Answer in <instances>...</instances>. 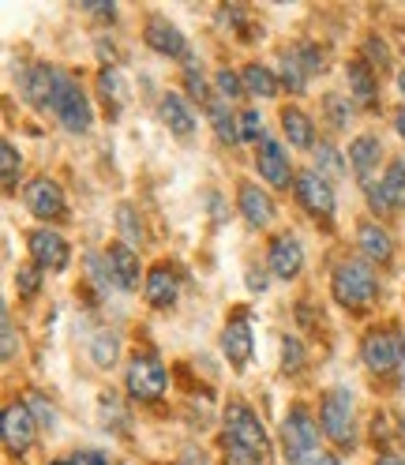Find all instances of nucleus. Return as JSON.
Listing matches in <instances>:
<instances>
[{
    "mask_svg": "<svg viewBox=\"0 0 405 465\" xmlns=\"http://www.w3.org/2000/svg\"><path fill=\"white\" fill-rule=\"evenodd\" d=\"M331 293L341 308H368L375 297H380V278H375L371 267L361 263V259H345V263L334 267Z\"/></svg>",
    "mask_w": 405,
    "mask_h": 465,
    "instance_id": "nucleus-1",
    "label": "nucleus"
},
{
    "mask_svg": "<svg viewBox=\"0 0 405 465\" xmlns=\"http://www.w3.org/2000/svg\"><path fill=\"white\" fill-rule=\"evenodd\" d=\"M222 420H225V440H229V443L244 447V450H248V454H255L259 461H263V458L271 454V440H267V431H263L259 417L248 410L244 401H229V405H225V413H222Z\"/></svg>",
    "mask_w": 405,
    "mask_h": 465,
    "instance_id": "nucleus-2",
    "label": "nucleus"
},
{
    "mask_svg": "<svg viewBox=\"0 0 405 465\" xmlns=\"http://www.w3.org/2000/svg\"><path fill=\"white\" fill-rule=\"evenodd\" d=\"M53 116L61 121L68 132L83 135V132H91V121H94V113H91V102H86L83 94V86L61 72V79H56V94H53Z\"/></svg>",
    "mask_w": 405,
    "mask_h": 465,
    "instance_id": "nucleus-3",
    "label": "nucleus"
},
{
    "mask_svg": "<svg viewBox=\"0 0 405 465\" xmlns=\"http://www.w3.org/2000/svg\"><path fill=\"white\" fill-rule=\"evenodd\" d=\"M401 349L405 338L394 331H368L364 345H361V357L375 375H394L398 380V368H401Z\"/></svg>",
    "mask_w": 405,
    "mask_h": 465,
    "instance_id": "nucleus-4",
    "label": "nucleus"
},
{
    "mask_svg": "<svg viewBox=\"0 0 405 465\" xmlns=\"http://www.w3.org/2000/svg\"><path fill=\"white\" fill-rule=\"evenodd\" d=\"M124 383H128V394L135 401H154L165 391V364L154 353H135L128 364Z\"/></svg>",
    "mask_w": 405,
    "mask_h": 465,
    "instance_id": "nucleus-5",
    "label": "nucleus"
},
{
    "mask_svg": "<svg viewBox=\"0 0 405 465\" xmlns=\"http://www.w3.org/2000/svg\"><path fill=\"white\" fill-rule=\"evenodd\" d=\"M320 424L327 431V440H334L338 447H350L353 443V394L331 391L320 405Z\"/></svg>",
    "mask_w": 405,
    "mask_h": 465,
    "instance_id": "nucleus-6",
    "label": "nucleus"
},
{
    "mask_svg": "<svg viewBox=\"0 0 405 465\" xmlns=\"http://www.w3.org/2000/svg\"><path fill=\"white\" fill-rule=\"evenodd\" d=\"M23 199H26V211H31L35 218H42V222H64L68 218L64 192H61V184L49 181V177H38V181L26 184Z\"/></svg>",
    "mask_w": 405,
    "mask_h": 465,
    "instance_id": "nucleus-7",
    "label": "nucleus"
},
{
    "mask_svg": "<svg viewBox=\"0 0 405 465\" xmlns=\"http://www.w3.org/2000/svg\"><path fill=\"white\" fill-rule=\"evenodd\" d=\"M282 435H285L289 461H297V458H304L311 450H320V447H315V440H320V428H315V420H311V413L304 410V405H293V410L285 413Z\"/></svg>",
    "mask_w": 405,
    "mask_h": 465,
    "instance_id": "nucleus-8",
    "label": "nucleus"
},
{
    "mask_svg": "<svg viewBox=\"0 0 405 465\" xmlns=\"http://www.w3.org/2000/svg\"><path fill=\"white\" fill-rule=\"evenodd\" d=\"M26 248H31V259H35V267L42 271H64L68 267V241L61 237V232H53V229H35L31 237H26Z\"/></svg>",
    "mask_w": 405,
    "mask_h": 465,
    "instance_id": "nucleus-9",
    "label": "nucleus"
},
{
    "mask_svg": "<svg viewBox=\"0 0 405 465\" xmlns=\"http://www.w3.org/2000/svg\"><path fill=\"white\" fill-rule=\"evenodd\" d=\"M297 199L304 203V211L315 218H331L334 214V188L323 181V173L304 169L297 173Z\"/></svg>",
    "mask_w": 405,
    "mask_h": 465,
    "instance_id": "nucleus-10",
    "label": "nucleus"
},
{
    "mask_svg": "<svg viewBox=\"0 0 405 465\" xmlns=\"http://www.w3.org/2000/svg\"><path fill=\"white\" fill-rule=\"evenodd\" d=\"M35 428H38V417L31 413V405L12 401L5 410V424H0V431H5V447L12 454H23L26 447L35 443Z\"/></svg>",
    "mask_w": 405,
    "mask_h": 465,
    "instance_id": "nucleus-11",
    "label": "nucleus"
},
{
    "mask_svg": "<svg viewBox=\"0 0 405 465\" xmlns=\"http://www.w3.org/2000/svg\"><path fill=\"white\" fill-rule=\"evenodd\" d=\"M56 79L61 72L49 68V64H31L23 72V94L31 105H38L42 113H53V94H56Z\"/></svg>",
    "mask_w": 405,
    "mask_h": 465,
    "instance_id": "nucleus-12",
    "label": "nucleus"
},
{
    "mask_svg": "<svg viewBox=\"0 0 405 465\" xmlns=\"http://www.w3.org/2000/svg\"><path fill=\"white\" fill-rule=\"evenodd\" d=\"M252 349H255V338H252V323L248 315H237L225 323V334H222V353L229 357V364L244 368L252 361Z\"/></svg>",
    "mask_w": 405,
    "mask_h": 465,
    "instance_id": "nucleus-13",
    "label": "nucleus"
},
{
    "mask_svg": "<svg viewBox=\"0 0 405 465\" xmlns=\"http://www.w3.org/2000/svg\"><path fill=\"white\" fill-rule=\"evenodd\" d=\"M147 45L154 49V53H162V56H188V42H184V35L173 26L169 19H162V15H151L147 19Z\"/></svg>",
    "mask_w": 405,
    "mask_h": 465,
    "instance_id": "nucleus-14",
    "label": "nucleus"
},
{
    "mask_svg": "<svg viewBox=\"0 0 405 465\" xmlns=\"http://www.w3.org/2000/svg\"><path fill=\"white\" fill-rule=\"evenodd\" d=\"M301 267H304V248H301V241L297 237H278L274 244H271V271L278 274V278H297L301 274Z\"/></svg>",
    "mask_w": 405,
    "mask_h": 465,
    "instance_id": "nucleus-15",
    "label": "nucleus"
},
{
    "mask_svg": "<svg viewBox=\"0 0 405 465\" xmlns=\"http://www.w3.org/2000/svg\"><path fill=\"white\" fill-rule=\"evenodd\" d=\"M237 199H241V214H244L248 225L263 229V225L274 222V203H271V195L259 188V184H241V195Z\"/></svg>",
    "mask_w": 405,
    "mask_h": 465,
    "instance_id": "nucleus-16",
    "label": "nucleus"
},
{
    "mask_svg": "<svg viewBox=\"0 0 405 465\" xmlns=\"http://www.w3.org/2000/svg\"><path fill=\"white\" fill-rule=\"evenodd\" d=\"M259 173H263L267 184L289 188V154L282 151V143L263 139V147H259Z\"/></svg>",
    "mask_w": 405,
    "mask_h": 465,
    "instance_id": "nucleus-17",
    "label": "nucleus"
},
{
    "mask_svg": "<svg viewBox=\"0 0 405 465\" xmlns=\"http://www.w3.org/2000/svg\"><path fill=\"white\" fill-rule=\"evenodd\" d=\"M109 274L121 289H139V255L132 252V244H113L109 248Z\"/></svg>",
    "mask_w": 405,
    "mask_h": 465,
    "instance_id": "nucleus-18",
    "label": "nucleus"
},
{
    "mask_svg": "<svg viewBox=\"0 0 405 465\" xmlns=\"http://www.w3.org/2000/svg\"><path fill=\"white\" fill-rule=\"evenodd\" d=\"M147 301H151V308H169L177 301V271L169 263H158L147 274Z\"/></svg>",
    "mask_w": 405,
    "mask_h": 465,
    "instance_id": "nucleus-19",
    "label": "nucleus"
},
{
    "mask_svg": "<svg viewBox=\"0 0 405 465\" xmlns=\"http://www.w3.org/2000/svg\"><path fill=\"white\" fill-rule=\"evenodd\" d=\"M162 121L169 124L173 135H181V139H188L195 132V113L181 94H165L162 98Z\"/></svg>",
    "mask_w": 405,
    "mask_h": 465,
    "instance_id": "nucleus-20",
    "label": "nucleus"
},
{
    "mask_svg": "<svg viewBox=\"0 0 405 465\" xmlns=\"http://www.w3.org/2000/svg\"><path fill=\"white\" fill-rule=\"evenodd\" d=\"M380 154H383V147H380L375 135H357L350 143V165H353V173L361 181H371V169H375V162H380Z\"/></svg>",
    "mask_w": 405,
    "mask_h": 465,
    "instance_id": "nucleus-21",
    "label": "nucleus"
},
{
    "mask_svg": "<svg viewBox=\"0 0 405 465\" xmlns=\"http://www.w3.org/2000/svg\"><path fill=\"white\" fill-rule=\"evenodd\" d=\"M357 241H361V252H364L368 259H375V263H387L390 252H394V244H390V232H387V229H380L375 222H364V225H361Z\"/></svg>",
    "mask_w": 405,
    "mask_h": 465,
    "instance_id": "nucleus-22",
    "label": "nucleus"
},
{
    "mask_svg": "<svg viewBox=\"0 0 405 465\" xmlns=\"http://www.w3.org/2000/svg\"><path fill=\"white\" fill-rule=\"evenodd\" d=\"M380 195L387 203V211H401L405 207V162L394 158L383 173V181H380Z\"/></svg>",
    "mask_w": 405,
    "mask_h": 465,
    "instance_id": "nucleus-23",
    "label": "nucleus"
},
{
    "mask_svg": "<svg viewBox=\"0 0 405 465\" xmlns=\"http://www.w3.org/2000/svg\"><path fill=\"white\" fill-rule=\"evenodd\" d=\"M98 86H102V98L109 105V113H121V105L128 102V83H124V72L117 64H109L98 72Z\"/></svg>",
    "mask_w": 405,
    "mask_h": 465,
    "instance_id": "nucleus-24",
    "label": "nucleus"
},
{
    "mask_svg": "<svg viewBox=\"0 0 405 465\" xmlns=\"http://www.w3.org/2000/svg\"><path fill=\"white\" fill-rule=\"evenodd\" d=\"M345 75H350V94H353V102L364 105V109H371V105H375V75H371V68H368L364 61H353Z\"/></svg>",
    "mask_w": 405,
    "mask_h": 465,
    "instance_id": "nucleus-25",
    "label": "nucleus"
},
{
    "mask_svg": "<svg viewBox=\"0 0 405 465\" xmlns=\"http://www.w3.org/2000/svg\"><path fill=\"white\" fill-rule=\"evenodd\" d=\"M241 79H244V94H259V98H274L278 94V79H274V72L267 64H248L241 72Z\"/></svg>",
    "mask_w": 405,
    "mask_h": 465,
    "instance_id": "nucleus-26",
    "label": "nucleus"
},
{
    "mask_svg": "<svg viewBox=\"0 0 405 465\" xmlns=\"http://www.w3.org/2000/svg\"><path fill=\"white\" fill-rule=\"evenodd\" d=\"M282 132H285V139L293 143V147H311V139H315L311 121L301 109H282Z\"/></svg>",
    "mask_w": 405,
    "mask_h": 465,
    "instance_id": "nucleus-27",
    "label": "nucleus"
},
{
    "mask_svg": "<svg viewBox=\"0 0 405 465\" xmlns=\"http://www.w3.org/2000/svg\"><path fill=\"white\" fill-rule=\"evenodd\" d=\"M91 357H94V364L109 368L113 361L121 357V338L113 334V331H98V334H94V341H91Z\"/></svg>",
    "mask_w": 405,
    "mask_h": 465,
    "instance_id": "nucleus-28",
    "label": "nucleus"
},
{
    "mask_svg": "<svg viewBox=\"0 0 405 465\" xmlns=\"http://www.w3.org/2000/svg\"><path fill=\"white\" fill-rule=\"evenodd\" d=\"M19 169H23V158L15 151V143H0V177H5V192H15L19 184Z\"/></svg>",
    "mask_w": 405,
    "mask_h": 465,
    "instance_id": "nucleus-29",
    "label": "nucleus"
},
{
    "mask_svg": "<svg viewBox=\"0 0 405 465\" xmlns=\"http://www.w3.org/2000/svg\"><path fill=\"white\" fill-rule=\"evenodd\" d=\"M207 109H211V121H214V132H218V139L222 143H237L241 139V128H237V121L225 113V105H222V98H211L207 102Z\"/></svg>",
    "mask_w": 405,
    "mask_h": 465,
    "instance_id": "nucleus-30",
    "label": "nucleus"
},
{
    "mask_svg": "<svg viewBox=\"0 0 405 465\" xmlns=\"http://www.w3.org/2000/svg\"><path fill=\"white\" fill-rule=\"evenodd\" d=\"M297 56V64L304 68V75H315V72H323V53L315 49V45H297V49H289Z\"/></svg>",
    "mask_w": 405,
    "mask_h": 465,
    "instance_id": "nucleus-31",
    "label": "nucleus"
},
{
    "mask_svg": "<svg viewBox=\"0 0 405 465\" xmlns=\"http://www.w3.org/2000/svg\"><path fill=\"white\" fill-rule=\"evenodd\" d=\"M214 83H218V94H222V98H241V94H244V79H241L237 72H229V68H222V72L214 75Z\"/></svg>",
    "mask_w": 405,
    "mask_h": 465,
    "instance_id": "nucleus-32",
    "label": "nucleus"
},
{
    "mask_svg": "<svg viewBox=\"0 0 405 465\" xmlns=\"http://www.w3.org/2000/svg\"><path fill=\"white\" fill-rule=\"evenodd\" d=\"M282 79H285V86H289V91H304L308 75H304V68L297 64V56H293V53H285V68H282Z\"/></svg>",
    "mask_w": 405,
    "mask_h": 465,
    "instance_id": "nucleus-33",
    "label": "nucleus"
},
{
    "mask_svg": "<svg viewBox=\"0 0 405 465\" xmlns=\"http://www.w3.org/2000/svg\"><path fill=\"white\" fill-rule=\"evenodd\" d=\"M42 267H19L15 271V285H19V293L23 297H35L38 293V285H42V274H38Z\"/></svg>",
    "mask_w": 405,
    "mask_h": 465,
    "instance_id": "nucleus-34",
    "label": "nucleus"
},
{
    "mask_svg": "<svg viewBox=\"0 0 405 465\" xmlns=\"http://www.w3.org/2000/svg\"><path fill=\"white\" fill-rule=\"evenodd\" d=\"M282 361H285V371H301L304 368V349L297 338H285L282 341Z\"/></svg>",
    "mask_w": 405,
    "mask_h": 465,
    "instance_id": "nucleus-35",
    "label": "nucleus"
},
{
    "mask_svg": "<svg viewBox=\"0 0 405 465\" xmlns=\"http://www.w3.org/2000/svg\"><path fill=\"white\" fill-rule=\"evenodd\" d=\"M259 135H263V121H259V109H248V113L241 116V139L255 143Z\"/></svg>",
    "mask_w": 405,
    "mask_h": 465,
    "instance_id": "nucleus-36",
    "label": "nucleus"
},
{
    "mask_svg": "<svg viewBox=\"0 0 405 465\" xmlns=\"http://www.w3.org/2000/svg\"><path fill=\"white\" fill-rule=\"evenodd\" d=\"M364 53L371 56V61H380V68H387V64H390V49H387V42H383V38H375V35H371V38H364Z\"/></svg>",
    "mask_w": 405,
    "mask_h": 465,
    "instance_id": "nucleus-37",
    "label": "nucleus"
},
{
    "mask_svg": "<svg viewBox=\"0 0 405 465\" xmlns=\"http://www.w3.org/2000/svg\"><path fill=\"white\" fill-rule=\"evenodd\" d=\"M315 162H320V169H331V173H341V169H345L331 143H320V151H315Z\"/></svg>",
    "mask_w": 405,
    "mask_h": 465,
    "instance_id": "nucleus-38",
    "label": "nucleus"
},
{
    "mask_svg": "<svg viewBox=\"0 0 405 465\" xmlns=\"http://www.w3.org/2000/svg\"><path fill=\"white\" fill-rule=\"evenodd\" d=\"M117 222H121V229L128 232V241H139V237H143V225H139V218H135V211H132V207H121Z\"/></svg>",
    "mask_w": 405,
    "mask_h": 465,
    "instance_id": "nucleus-39",
    "label": "nucleus"
},
{
    "mask_svg": "<svg viewBox=\"0 0 405 465\" xmlns=\"http://www.w3.org/2000/svg\"><path fill=\"white\" fill-rule=\"evenodd\" d=\"M327 113H331V121H334L338 128L350 124V105H345L338 94H331V98H327Z\"/></svg>",
    "mask_w": 405,
    "mask_h": 465,
    "instance_id": "nucleus-40",
    "label": "nucleus"
},
{
    "mask_svg": "<svg viewBox=\"0 0 405 465\" xmlns=\"http://www.w3.org/2000/svg\"><path fill=\"white\" fill-rule=\"evenodd\" d=\"M225 461H229V465H255L259 458L248 454L244 447H237V443H229V440H225Z\"/></svg>",
    "mask_w": 405,
    "mask_h": 465,
    "instance_id": "nucleus-41",
    "label": "nucleus"
},
{
    "mask_svg": "<svg viewBox=\"0 0 405 465\" xmlns=\"http://www.w3.org/2000/svg\"><path fill=\"white\" fill-rule=\"evenodd\" d=\"M31 413H35V417H38V424H45V428H53V420H56V417H53V410H49V405H45L38 394H31Z\"/></svg>",
    "mask_w": 405,
    "mask_h": 465,
    "instance_id": "nucleus-42",
    "label": "nucleus"
},
{
    "mask_svg": "<svg viewBox=\"0 0 405 465\" xmlns=\"http://www.w3.org/2000/svg\"><path fill=\"white\" fill-rule=\"evenodd\" d=\"M293 465H341L334 454H327V450H311V454H304V458H297Z\"/></svg>",
    "mask_w": 405,
    "mask_h": 465,
    "instance_id": "nucleus-43",
    "label": "nucleus"
},
{
    "mask_svg": "<svg viewBox=\"0 0 405 465\" xmlns=\"http://www.w3.org/2000/svg\"><path fill=\"white\" fill-rule=\"evenodd\" d=\"M15 357V323H12V315L5 312V361Z\"/></svg>",
    "mask_w": 405,
    "mask_h": 465,
    "instance_id": "nucleus-44",
    "label": "nucleus"
},
{
    "mask_svg": "<svg viewBox=\"0 0 405 465\" xmlns=\"http://www.w3.org/2000/svg\"><path fill=\"white\" fill-rule=\"evenodd\" d=\"M68 465H109V461H105L98 450H79V454L68 458Z\"/></svg>",
    "mask_w": 405,
    "mask_h": 465,
    "instance_id": "nucleus-45",
    "label": "nucleus"
},
{
    "mask_svg": "<svg viewBox=\"0 0 405 465\" xmlns=\"http://www.w3.org/2000/svg\"><path fill=\"white\" fill-rule=\"evenodd\" d=\"M86 12H94V15H102V19H113V15H117V8L105 5V0H86Z\"/></svg>",
    "mask_w": 405,
    "mask_h": 465,
    "instance_id": "nucleus-46",
    "label": "nucleus"
},
{
    "mask_svg": "<svg viewBox=\"0 0 405 465\" xmlns=\"http://www.w3.org/2000/svg\"><path fill=\"white\" fill-rule=\"evenodd\" d=\"M188 86H192V94H195V98H207V102H211V94H207V83H202V75L188 72Z\"/></svg>",
    "mask_w": 405,
    "mask_h": 465,
    "instance_id": "nucleus-47",
    "label": "nucleus"
},
{
    "mask_svg": "<svg viewBox=\"0 0 405 465\" xmlns=\"http://www.w3.org/2000/svg\"><path fill=\"white\" fill-rule=\"evenodd\" d=\"M394 128H398V135L405 139V109H398V113H394Z\"/></svg>",
    "mask_w": 405,
    "mask_h": 465,
    "instance_id": "nucleus-48",
    "label": "nucleus"
},
{
    "mask_svg": "<svg viewBox=\"0 0 405 465\" xmlns=\"http://www.w3.org/2000/svg\"><path fill=\"white\" fill-rule=\"evenodd\" d=\"M375 465H405L398 454H387V458H380V461H375Z\"/></svg>",
    "mask_w": 405,
    "mask_h": 465,
    "instance_id": "nucleus-49",
    "label": "nucleus"
},
{
    "mask_svg": "<svg viewBox=\"0 0 405 465\" xmlns=\"http://www.w3.org/2000/svg\"><path fill=\"white\" fill-rule=\"evenodd\" d=\"M398 79H401V91H405V72H401V75H398Z\"/></svg>",
    "mask_w": 405,
    "mask_h": 465,
    "instance_id": "nucleus-50",
    "label": "nucleus"
}]
</instances>
